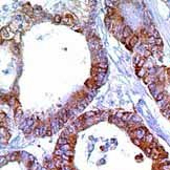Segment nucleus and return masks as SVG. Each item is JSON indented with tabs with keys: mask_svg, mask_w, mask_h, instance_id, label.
Returning <instances> with one entry per match:
<instances>
[{
	"mask_svg": "<svg viewBox=\"0 0 170 170\" xmlns=\"http://www.w3.org/2000/svg\"><path fill=\"white\" fill-rule=\"evenodd\" d=\"M21 113H22V108L19 106V107H17L15 109V117H16V119H18V118L21 116Z\"/></svg>",
	"mask_w": 170,
	"mask_h": 170,
	"instance_id": "17",
	"label": "nucleus"
},
{
	"mask_svg": "<svg viewBox=\"0 0 170 170\" xmlns=\"http://www.w3.org/2000/svg\"><path fill=\"white\" fill-rule=\"evenodd\" d=\"M12 50H13L16 55H19V50H18V47L16 46L15 43H14V44H12Z\"/></svg>",
	"mask_w": 170,
	"mask_h": 170,
	"instance_id": "22",
	"label": "nucleus"
},
{
	"mask_svg": "<svg viewBox=\"0 0 170 170\" xmlns=\"http://www.w3.org/2000/svg\"><path fill=\"white\" fill-rule=\"evenodd\" d=\"M145 61H146L145 57L138 55V56L135 57V59H134V64H135V66H137L138 68H143L144 64H145Z\"/></svg>",
	"mask_w": 170,
	"mask_h": 170,
	"instance_id": "5",
	"label": "nucleus"
},
{
	"mask_svg": "<svg viewBox=\"0 0 170 170\" xmlns=\"http://www.w3.org/2000/svg\"><path fill=\"white\" fill-rule=\"evenodd\" d=\"M94 66H97V67L101 68V69H105V70H106V68H107V64H106V63H103V62L97 63V64H96V65H94Z\"/></svg>",
	"mask_w": 170,
	"mask_h": 170,
	"instance_id": "18",
	"label": "nucleus"
},
{
	"mask_svg": "<svg viewBox=\"0 0 170 170\" xmlns=\"http://www.w3.org/2000/svg\"><path fill=\"white\" fill-rule=\"evenodd\" d=\"M160 170H170V163H165V164H161L158 166Z\"/></svg>",
	"mask_w": 170,
	"mask_h": 170,
	"instance_id": "15",
	"label": "nucleus"
},
{
	"mask_svg": "<svg viewBox=\"0 0 170 170\" xmlns=\"http://www.w3.org/2000/svg\"><path fill=\"white\" fill-rule=\"evenodd\" d=\"M132 118V113H129V112H126V113H123V117H122V120L124 122H128Z\"/></svg>",
	"mask_w": 170,
	"mask_h": 170,
	"instance_id": "13",
	"label": "nucleus"
},
{
	"mask_svg": "<svg viewBox=\"0 0 170 170\" xmlns=\"http://www.w3.org/2000/svg\"><path fill=\"white\" fill-rule=\"evenodd\" d=\"M143 141H144V142H145V143L147 144V145H149V146H150L151 144H153V143L155 142V141H154V138H153V135H152L151 133H149V132L146 134V137L144 138V140H143Z\"/></svg>",
	"mask_w": 170,
	"mask_h": 170,
	"instance_id": "7",
	"label": "nucleus"
},
{
	"mask_svg": "<svg viewBox=\"0 0 170 170\" xmlns=\"http://www.w3.org/2000/svg\"><path fill=\"white\" fill-rule=\"evenodd\" d=\"M8 160H12V161H15V160H18L19 158V152H15V153L11 154L7 157Z\"/></svg>",
	"mask_w": 170,
	"mask_h": 170,
	"instance_id": "16",
	"label": "nucleus"
},
{
	"mask_svg": "<svg viewBox=\"0 0 170 170\" xmlns=\"http://www.w3.org/2000/svg\"><path fill=\"white\" fill-rule=\"evenodd\" d=\"M65 144H68L67 139H66V138L61 137V138H60V139L58 140V146L61 147V146H63V145H65Z\"/></svg>",
	"mask_w": 170,
	"mask_h": 170,
	"instance_id": "12",
	"label": "nucleus"
},
{
	"mask_svg": "<svg viewBox=\"0 0 170 170\" xmlns=\"http://www.w3.org/2000/svg\"><path fill=\"white\" fill-rule=\"evenodd\" d=\"M139 39H140V38H139V36H138V34H134V35L130 38V44H131L132 47H133L134 45L137 44L138 42H139Z\"/></svg>",
	"mask_w": 170,
	"mask_h": 170,
	"instance_id": "10",
	"label": "nucleus"
},
{
	"mask_svg": "<svg viewBox=\"0 0 170 170\" xmlns=\"http://www.w3.org/2000/svg\"><path fill=\"white\" fill-rule=\"evenodd\" d=\"M62 18H63V17H61L60 15H56L54 17V22H55V23H61Z\"/></svg>",
	"mask_w": 170,
	"mask_h": 170,
	"instance_id": "21",
	"label": "nucleus"
},
{
	"mask_svg": "<svg viewBox=\"0 0 170 170\" xmlns=\"http://www.w3.org/2000/svg\"><path fill=\"white\" fill-rule=\"evenodd\" d=\"M167 73H168V75H170V68H169L168 70H167Z\"/></svg>",
	"mask_w": 170,
	"mask_h": 170,
	"instance_id": "26",
	"label": "nucleus"
},
{
	"mask_svg": "<svg viewBox=\"0 0 170 170\" xmlns=\"http://www.w3.org/2000/svg\"><path fill=\"white\" fill-rule=\"evenodd\" d=\"M137 71H138V76H139L140 78H144L147 74H148V71H146L144 68H138L137 67Z\"/></svg>",
	"mask_w": 170,
	"mask_h": 170,
	"instance_id": "11",
	"label": "nucleus"
},
{
	"mask_svg": "<svg viewBox=\"0 0 170 170\" xmlns=\"http://www.w3.org/2000/svg\"><path fill=\"white\" fill-rule=\"evenodd\" d=\"M132 36H133V35H132L131 28L129 27V26H125V27H124V30L122 31V38L128 39V38H131Z\"/></svg>",
	"mask_w": 170,
	"mask_h": 170,
	"instance_id": "6",
	"label": "nucleus"
},
{
	"mask_svg": "<svg viewBox=\"0 0 170 170\" xmlns=\"http://www.w3.org/2000/svg\"><path fill=\"white\" fill-rule=\"evenodd\" d=\"M152 150H153V148H152L151 146H146L145 148H144V151H145V153L148 155V157H151V154H152Z\"/></svg>",
	"mask_w": 170,
	"mask_h": 170,
	"instance_id": "14",
	"label": "nucleus"
},
{
	"mask_svg": "<svg viewBox=\"0 0 170 170\" xmlns=\"http://www.w3.org/2000/svg\"><path fill=\"white\" fill-rule=\"evenodd\" d=\"M148 133L147 129L145 127H140L135 129L134 131H131L130 134L132 135V139H139V140H144V138L146 137V134Z\"/></svg>",
	"mask_w": 170,
	"mask_h": 170,
	"instance_id": "1",
	"label": "nucleus"
},
{
	"mask_svg": "<svg viewBox=\"0 0 170 170\" xmlns=\"http://www.w3.org/2000/svg\"><path fill=\"white\" fill-rule=\"evenodd\" d=\"M165 96H166V94H165V93H160L157 97H155V100H157V102H160V101H162V100L164 99V98H165Z\"/></svg>",
	"mask_w": 170,
	"mask_h": 170,
	"instance_id": "19",
	"label": "nucleus"
},
{
	"mask_svg": "<svg viewBox=\"0 0 170 170\" xmlns=\"http://www.w3.org/2000/svg\"><path fill=\"white\" fill-rule=\"evenodd\" d=\"M155 45H157V46H162V45H163L162 39H161V38H157V41H155Z\"/></svg>",
	"mask_w": 170,
	"mask_h": 170,
	"instance_id": "24",
	"label": "nucleus"
},
{
	"mask_svg": "<svg viewBox=\"0 0 170 170\" xmlns=\"http://www.w3.org/2000/svg\"><path fill=\"white\" fill-rule=\"evenodd\" d=\"M76 134L75 133H69V135H68V138H67V141H68V144L71 146H75V144H76Z\"/></svg>",
	"mask_w": 170,
	"mask_h": 170,
	"instance_id": "9",
	"label": "nucleus"
},
{
	"mask_svg": "<svg viewBox=\"0 0 170 170\" xmlns=\"http://www.w3.org/2000/svg\"><path fill=\"white\" fill-rule=\"evenodd\" d=\"M137 161H142V157H141V155H138V157H137Z\"/></svg>",
	"mask_w": 170,
	"mask_h": 170,
	"instance_id": "25",
	"label": "nucleus"
},
{
	"mask_svg": "<svg viewBox=\"0 0 170 170\" xmlns=\"http://www.w3.org/2000/svg\"><path fill=\"white\" fill-rule=\"evenodd\" d=\"M151 55H152V53H151L150 50H146L145 53H144V57H145V58H147V57H150Z\"/></svg>",
	"mask_w": 170,
	"mask_h": 170,
	"instance_id": "23",
	"label": "nucleus"
},
{
	"mask_svg": "<svg viewBox=\"0 0 170 170\" xmlns=\"http://www.w3.org/2000/svg\"><path fill=\"white\" fill-rule=\"evenodd\" d=\"M14 37V33L12 31V30L10 28V26H5L2 28V31H1V42L3 41L4 39H12Z\"/></svg>",
	"mask_w": 170,
	"mask_h": 170,
	"instance_id": "2",
	"label": "nucleus"
},
{
	"mask_svg": "<svg viewBox=\"0 0 170 170\" xmlns=\"http://www.w3.org/2000/svg\"><path fill=\"white\" fill-rule=\"evenodd\" d=\"M74 19H75V17L73 15H70V14H66V15H64V16H63V18H62V23L68 25V26H73V25L75 24Z\"/></svg>",
	"mask_w": 170,
	"mask_h": 170,
	"instance_id": "4",
	"label": "nucleus"
},
{
	"mask_svg": "<svg viewBox=\"0 0 170 170\" xmlns=\"http://www.w3.org/2000/svg\"><path fill=\"white\" fill-rule=\"evenodd\" d=\"M58 120H59V122L60 124H63V123H65L66 121L68 120V117H69V114H68V110L66 108L64 109H62L61 111H59L58 112Z\"/></svg>",
	"mask_w": 170,
	"mask_h": 170,
	"instance_id": "3",
	"label": "nucleus"
},
{
	"mask_svg": "<svg viewBox=\"0 0 170 170\" xmlns=\"http://www.w3.org/2000/svg\"><path fill=\"white\" fill-rule=\"evenodd\" d=\"M96 85H97V82L94 81L93 78L87 79V80H86V82H85V86H86V87H88L89 89H94V87H96Z\"/></svg>",
	"mask_w": 170,
	"mask_h": 170,
	"instance_id": "8",
	"label": "nucleus"
},
{
	"mask_svg": "<svg viewBox=\"0 0 170 170\" xmlns=\"http://www.w3.org/2000/svg\"><path fill=\"white\" fill-rule=\"evenodd\" d=\"M162 113L164 117L168 118V119H170V109H162Z\"/></svg>",
	"mask_w": 170,
	"mask_h": 170,
	"instance_id": "20",
	"label": "nucleus"
}]
</instances>
